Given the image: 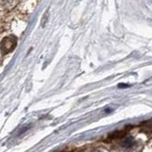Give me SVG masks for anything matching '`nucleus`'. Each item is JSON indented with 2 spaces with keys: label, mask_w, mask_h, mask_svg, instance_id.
Returning a JSON list of instances; mask_svg holds the SVG:
<instances>
[{
  "label": "nucleus",
  "mask_w": 152,
  "mask_h": 152,
  "mask_svg": "<svg viewBox=\"0 0 152 152\" xmlns=\"http://www.w3.org/2000/svg\"><path fill=\"white\" fill-rule=\"evenodd\" d=\"M17 44V39L15 36H8L5 37L1 41V50L4 54H7L15 49Z\"/></svg>",
  "instance_id": "obj_1"
},
{
  "label": "nucleus",
  "mask_w": 152,
  "mask_h": 152,
  "mask_svg": "<svg viewBox=\"0 0 152 152\" xmlns=\"http://www.w3.org/2000/svg\"><path fill=\"white\" fill-rule=\"evenodd\" d=\"M133 145H134V140H133V138L131 137L126 138V139H125L123 142V146H125V147H131Z\"/></svg>",
  "instance_id": "obj_2"
},
{
  "label": "nucleus",
  "mask_w": 152,
  "mask_h": 152,
  "mask_svg": "<svg viewBox=\"0 0 152 152\" xmlns=\"http://www.w3.org/2000/svg\"><path fill=\"white\" fill-rule=\"evenodd\" d=\"M118 87L119 88H127V87H129V85H123V84H121V85H119Z\"/></svg>",
  "instance_id": "obj_3"
}]
</instances>
